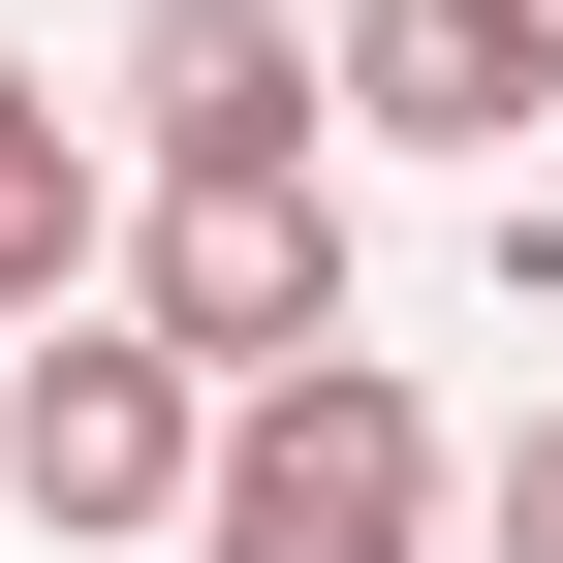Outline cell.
I'll return each instance as SVG.
<instances>
[{"label": "cell", "mask_w": 563, "mask_h": 563, "mask_svg": "<svg viewBox=\"0 0 563 563\" xmlns=\"http://www.w3.org/2000/svg\"><path fill=\"white\" fill-rule=\"evenodd\" d=\"M563 95V0H344V125H407V157H532Z\"/></svg>", "instance_id": "cell-5"}, {"label": "cell", "mask_w": 563, "mask_h": 563, "mask_svg": "<svg viewBox=\"0 0 563 563\" xmlns=\"http://www.w3.org/2000/svg\"><path fill=\"white\" fill-rule=\"evenodd\" d=\"M95 251H125V188H95V125H63L32 63H0V313H63Z\"/></svg>", "instance_id": "cell-6"}, {"label": "cell", "mask_w": 563, "mask_h": 563, "mask_svg": "<svg viewBox=\"0 0 563 563\" xmlns=\"http://www.w3.org/2000/svg\"><path fill=\"white\" fill-rule=\"evenodd\" d=\"M313 95H344V63L282 32V0H157V32H125V125H157V188H313Z\"/></svg>", "instance_id": "cell-4"}, {"label": "cell", "mask_w": 563, "mask_h": 563, "mask_svg": "<svg viewBox=\"0 0 563 563\" xmlns=\"http://www.w3.org/2000/svg\"><path fill=\"white\" fill-rule=\"evenodd\" d=\"M188 470H220V376H157L125 313H63L32 376H0V501L32 532H188Z\"/></svg>", "instance_id": "cell-3"}, {"label": "cell", "mask_w": 563, "mask_h": 563, "mask_svg": "<svg viewBox=\"0 0 563 563\" xmlns=\"http://www.w3.org/2000/svg\"><path fill=\"white\" fill-rule=\"evenodd\" d=\"M125 344L220 376V407L344 376V188H157V220H125Z\"/></svg>", "instance_id": "cell-2"}, {"label": "cell", "mask_w": 563, "mask_h": 563, "mask_svg": "<svg viewBox=\"0 0 563 563\" xmlns=\"http://www.w3.org/2000/svg\"><path fill=\"white\" fill-rule=\"evenodd\" d=\"M188 563H439V407L344 344V376L220 407V470H188Z\"/></svg>", "instance_id": "cell-1"}, {"label": "cell", "mask_w": 563, "mask_h": 563, "mask_svg": "<svg viewBox=\"0 0 563 563\" xmlns=\"http://www.w3.org/2000/svg\"><path fill=\"white\" fill-rule=\"evenodd\" d=\"M501 563H563V407H532V470H501Z\"/></svg>", "instance_id": "cell-7"}]
</instances>
